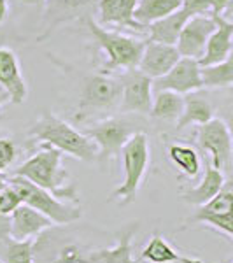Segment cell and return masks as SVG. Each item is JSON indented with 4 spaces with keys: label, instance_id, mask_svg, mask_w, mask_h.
<instances>
[{
    "label": "cell",
    "instance_id": "obj_1",
    "mask_svg": "<svg viewBox=\"0 0 233 263\" xmlns=\"http://www.w3.org/2000/svg\"><path fill=\"white\" fill-rule=\"evenodd\" d=\"M65 153L56 149L48 142L41 144V149L32 155L25 163H21L12 176H21L41 186L42 190L53 193L58 200L79 203L77 193L72 182H69V172L63 168L62 160Z\"/></svg>",
    "mask_w": 233,
    "mask_h": 263
},
{
    "label": "cell",
    "instance_id": "obj_2",
    "mask_svg": "<svg viewBox=\"0 0 233 263\" xmlns=\"http://www.w3.org/2000/svg\"><path fill=\"white\" fill-rule=\"evenodd\" d=\"M28 135L35 141L48 142L65 155H70L83 162L99 160V146L84 132L75 130L72 125L51 112L42 114L32 125Z\"/></svg>",
    "mask_w": 233,
    "mask_h": 263
},
{
    "label": "cell",
    "instance_id": "obj_3",
    "mask_svg": "<svg viewBox=\"0 0 233 263\" xmlns=\"http://www.w3.org/2000/svg\"><path fill=\"white\" fill-rule=\"evenodd\" d=\"M123 158V182L111 193V200H120L128 205L137 200L142 179L149 165V141L144 132H135L125 147L121 149Z\"/></svg>",
    "mask_w": 233,
    "mask_h": 263
},
{
    "label": "cell",
    "instance_id": "obj_4",
    "mask_svg": "<svg viewBox=\"0 0 233 263\" xmlns=\"http://www.w3.org/2000/svg\"><path fill=\"white\" fill-rule=\"evenodd\" d=\"M9 184L20 193L23 203L37 209L44 216H48L53 223L70 224L81 219L83 209L79 203L58 200L53 193L46 192L41 186L33 184L32 181L25 179V177H21V176H12L9 179Z\"/></svg>",
    "mask_w": 233,
    "mask_h": 263
},
{
    "label": "cell",
    "instance_id": "obj_5",
    "mask_svg": "<svg viewBox=\"0 0 233 263\" xmlns=\"http://www.w3.org/2000/svg\"><path fill=\"white\" fill-rule=\"evenodd\" d=\"M86 25L95 42L107 54V69H137L141 63L146 41H137L123 35L120 32L105 30L90 16L86 18Z\"/></svg>",
    "mask_w": 233,
    "mask_h": 263
},
{
    "label": "cell",
    "instance_id": "obj_6",
    "mask_svg": "<svg viewBox=\"0 0 233 263\" xmlns=\"http://www.w3.org/2000/svg\"><path fill=\"white\" fill-rule=\"evenodd\" d=\"M198 146L210 155V163L223 172L231 168L233 162V137L223 120L212 118L198 128Z\"/></svg>",
    "mask_w": 233,
    "mask_h": 263
},
{
    "label": "cell",
    "instance_id": "obj_7",
    "mask_svg": "<svg viewBox=\"0 0 233 263\" xmlns=\"http://www.w3.org/2000/svg\"><path fill=\"white\" fill-rule=\"evenodd\" d=\"M84 134L99 146V162H104L121 155V149L135 132L128 121H123L120 118H107L88 126Z\"/></svg>",
    "mask_w": 233,
    "mask_h": 263
},
{
    "label": "cell",
    "instance_id": "obj_8",
    "mask_svg": "<svg viewBox=\"0 0 233 263\" xmlns=\"http://www.w3.org/2000/svg\"><path fill=\"white\" fill-rule=\"evenodd\" d=\"M123 83L121 79L107 74H95L84 81L81 102V111H104L121 104Z\"/></svg>",
    "mask_w": 233,
    "mask_h": 263
},
{
    "label": "cell",
    "instance_id": "obj_9",
    "mask_svg": "<svg viewBox=\"0 0 233 263\" xmlns=\"http://www.w3.org/2000/svg\"><path fill=\"white\" fill-rule=\"evenodd\" d=\"M189 223L212 227L233 239V181L224 182L223 190L212 200L198 207Z\"/></svg>",
    "mask_w": 233,
    "mask_h": 263
},
{
    "label": "cell",
    "instance_id": "obj_10",
    "mask_svg": "<svg viewBox=\"0 0 233 263\" xmlns=\"http://www.w3.org/2000/svg\"><path fill=\"white\" fill-rule=\"evenodd\" d=\"M203 86L205 84H203L202 65L198 60L188 57H181V60L167 74L152 79V91L170 90L186 95L191 91H200Z\"/></svg>",
    "mask_w": 233,
    "mask_h": 263
},
{
    "label": "cell",
    "instance_id": "obj_11",
    "mask_svg": "<svg viewBox=\"0 0 233 263\" xmlns=\"http://www.w3.org/2000/svg\"><path fill=\"white\" fill-rule=\"evenodd\" d=\"M123 97H121V111L135 114H151L152 107V79L142 70L128 69L121 78Z\"/></svg>",
    "mask_w": 233,
    "mask_h": 263
},
{
    "label": "cell",
    "instance_id": "obj_12",
    "mask_svg": "<svg viewBox=\"0 0 233 263\" xmlns=\"http://www.w3.org/2000/svg\"><path fill=\"white\" fill-rule=\"evenodd\" d=\"M216 27L218 25H216L212 12L210 14L191 16V18L186 21L183 32L179 35V41L176 44L181 57L200 60L203 54H205L207 42H209V37L212 35Z\"/></svg>",
    "mask_w": 233,
    "mask_h": 263
},
{
    "label": "cell",
    "instance_id": "obj_13",
    "mask_svg": "<svg viewBox=\"0 0 233 263\" xmlns=\"http://www.w3.org/2000/svg\"><path fill=\"white\" fill-rule=\"evenodd\" d=\"M179 60L181 54L173 44L146 41L141 63H139V70H142L151 79H158L167 74Z\"/></svg>",
    "mask_w": 233,
    "mask_h": 263
},
{
    "label": "cell",
    "instance_id": "obj_14",
    "mask_svg": "<svg viewBox=\"0 0 233 263\" xmlns=\"http://www.w3.org/2000/svg\"><path fill=\"white\" fill-rule=\"evenodd\" d=\"M212 16L218 27L209 37L205 54L198 60L202 67L218 65V63L224 62L233 49V21L226 20L223 14H216V12H212Z\"/></svg>",
    "mask_w": 233,
    "mask_h": 263
},
{
    "label": "cell",
    "instance_id": "obj_15",
    "mask_svg": "<svg viewBox=\"0 0 233 263\" xmlns=\"http://www.w3.org/2000/svg\"><path fill=\"white\" fill-rule=\"evenodd\" d=\"M53 224L54 223L48 216H44L37 209L27 205V203H21L11 214V235L16 240L37 239L41 233L49 230Z\"/></svg>",
    "mask_w": 233,
    "mask_h": 263
},
{
    "label": "cell",
    "instance_id": "obj_16",
    "mask_svg": "<svg viewBox=\"0 0 233 263\" xmlns=\"http://www.w3.org/2000/svg\"><path fill=\"white\" fill-rule=\"evenodd\" d=\"M0 86L9 93L12 104H23L27 100V81L21 74L18 57L9 48H0Z\"/></svg>",
    "mask_w": 233,
    "mask_h": 263
},
{
    "label": "cell",
    "instance_id": "obj_17",
    "mask_svg": "<svg viewBox=\"0 0 233 263\" xmlns=\"http://www.w3.org/2000/svg\"><path fill=\"white\" fill-rule=\"evenodd\" d=\"M141 223H130L118 233V244L114 248L96 249L88 254V260L91 263H139L133 258L132 240L137 233Z\"/></svg>",
    "mask_w": 233,
    "mask_h": 263
},
{
    "label": "cell",
    "instance_id": "obj_18",
    "mask_svg": "<svg viewBox=\"0 0 233 263\" xmlns=\"http://www.w3.org/2000/svg\"><path fill=\"white\" fill-rule=\"evenodd\" d=\"M139 0H100L99 14L102 23H111L118 27L133 28V30L144 32L147 27L135 20V9Z\"/></svg>",
    "mask_w": 233,
    "mask_h": 263
},
{
    "label": "cell",
    "instance_id": "obj_19",
    "mask_svg": "<svg viewBox=\"0 0 233 263\" xmlns=\"http://www.w3.org/2000/svg\"><path fill=\"white\" fill-rule=\"evenodd\" d=\"M100 0H48L46 2V33L56 28L60 23L81 16L93 6H99Z\"/></svg>",
    "mask_w": 233,
    "mask_h": 263
},
{
    "label": "cell",
    "instance_id": "obj_20",
    "mask_svg": "<svg viewBox=\"0 0 233 263\" xmlns=\"http://www.w3.org/2000/svg\"><path fill=\"white\" fill-rule=\"evenodd\" d=\"M224 182H226V179H224L223 171L216 168L212 163H207L202 181L198 182L195 188L188 190V192H184L181 198H183L184 202L191 203V205H198V207H200V205H203V203L210 202L216 197V195L221 192Z\"/></svg>",
    "mask_w": 233,
    "mask_h": 263
},
{
    "label": "cell",
    "instance_id": "obj_21",
    "mask_svg": "<svg viewBox=\"0 0 233 263\" xmlns=\"http://www.w3.org/2000/svg\"><path fill=\"white\" fill-rule=\"evenodd\" d=\"M214 118V107L202 93L191 91L184 95V111L177 120V130H183L189 125H205Z\"/></svg>",
    "mask_w": 233,
    "mask_h": 263
},
{
    "label": "cell",
    "instance_id": "obj_22",
    "mask_svg": "<svg viewBox=\"0 0 233 263\" xmlns=\"http://www.w3.org/2000/svg\"><path fill=\"white\" fill-rule=\"evenodd\" d=\"M191 18V14H188L183 7L179 11L172 12L167 18H162L154 23H151L147 27L149 30V41H156V42H165V44H177L179 41V35L183 32L186 21Z\"/></svg>",
    "mask_w": 233,
    "mask_h": 263
},
{
    "label": "cell",
    "instance_id": "obj_23",
    "mask_svg": "<svg viewBox=\"0 0 233 263\" xmlns=\"http://www.w3.org/2000/svg\"><path fill=\"white\" fill-rule=\"evenodd\" d=\"M181 7H183V0H139L135 20L144 27H149L151 23L167 18Z\"/></svg>",
    "mask_w": 233,
    "mask_h": 263
},
{
    "label": "cell",
    "instance_id": "obj_24",
    "mask_svg": "<svg viewBox=\"0 0 233 263\" xmlns=\"http://www.w3.org/2000/svg\"><path fill=\"white\" fill-rule=\"evenodd\" d=\"M184 111V95L170 90L156 91L149 116L156 120H179Z\"/></svg>",
    "mask_w": 233,
    "mask_h": 263
},
{
    "label": "cell",
    "instance_id": "obj_25",
    "mask_svg": "<svg viewBox=\"0 0 233 263\" xmlns=\"http://www.w3.org/2000/svg\"><path fill=\"white\" fill-rule=\"evenodd\" d=\"M203 84L207 88H226L233 86V49L230 57L218 65L202 67Z\"/></svg>",
    "mask_w": 233,
    "mask_h": 263
},
{
    "label": "cell",
    "instance_id": "obj_26",
    "mask_svg": "<svg viewBox=\"0 0 233 263\" xmlns=\"http://www.w3.org/2000/svg\"><path fill=\"white\" fill-rule=\"evenodd\" d=\"M183 258H184L183 254L173 251L170 244L165 242V239L160 235H152L151 240L147 242V246L142 251V260H147L151 263H173V261L183 263Z\"/></svg>",
    "mask_w": 233,
    "mask_h": 263
},
{
    "label": "cell",
    "instance_id": "obj_27",
    "mask_svg": "<svg viewBox=\"0 0 233 263\" xmlns=\"http://www.w3.org/2000/svg\"><path fill=\"white\" fill-rule=\"evenodd\" d=\"M172 162L179 167V171L188 177H197L200 172V158L198 153L189 146H181V144H172L168 147Z\"/></svg>",
    "mask_w": 233,
    "mask_h": 263
},
{
    "label": "cell",
    "instance_id": "obj_28",
    "mask_svg": "<svg viewBox=\"0 0 233 263\" xmlns=\"http://www.w3.org/2000/svg\"><path fill=\"white\" fill-rule=\"evenodd\" d=\"M21 203H23V200H21L20 193L11 184H7L0 192V214L2 216H11Z\"/></svg>",
    "mask_w": 233,
    "mask_h": 263
},
{
    "label": "cell",
    "instance_id": "obj_29",
    "mask_svg": "<svg viewBox=\"0 0 233 263\" xmlns=\"http://www.w3.org/2000/svg\"><path fill=\"white\" fill-rule=\"evenodd\" d=\"M88 254H84L83 249L77 244H65L58 251V256L54 263H91L88 260Z\"/></svg>",
    "mask_w": 233,
    "mask_h": 263
},
{
    "label": "cell",
    "instance_id": "obj_30",
    "mask_svg": "<svg viewBox=\"0 0 233 263\" xmlns=\"http://www.w3.org/2000/svg\"><path fill=\"white\" fill-rule=\"evenodd\" d=\"M16 158L14 142L7 137H0V172H6Z\"/></svg>",
    "mask_w": 233,
    "mask_h": 263
},
{
    "label": "cell",
    "instance_id": "obj_31",
    "mask_svg": "<svg viewBox=\"0 0 233 263\" xmlns=\"http://www.w3.org/2000/svg\"><path fill=\"white\" fill-rule=\"evenodd\" d=\"M183 9L191 16L210 14L212 6H210V0H183Z\"/></svg>",
    "mask_w": 233,
    "mask_h": 263
},
{
    "label": "cell",
    "instance_id": "obj_32",
    "mask_svg": "<svg viewBox=\"0 0 233 263\" xmlns=\"http://www.w3.org/2000/svg\"><path fill=\"white\" fill-rule=\"evenodd\" d=\"M230 2H231V0H210L212 12H216V14H221V12L224 11V7H226Z\"/></svg>",
    "mask_w": 233,
    "mask_h": 263
},
{
    "label": "cell",
    "instance_id": "obj_33",
    "mask_svg": "<svg viewBox=\"0 0 233 263\" xmlns=\"http://www.w3.org/2000/svg\"><path fill=\"white\" fill-rule=\"evenodd\" d=\"M7 12H9V7H7V0H0V25L6 21Z\"/></svg>",
    "mask_w": 233,
    "mask_h": 263
},
{
    "label": "cell",
    "instance_id": "obj_34",
    "mask_svg": "<svg viewBox=\"0 0 233 263\" xmlns=\"http://www.w3.org/2000/svg\"><path fill=\"white\" fill-rule=\"evenodd\" d=\"M6 102H11V97H9V93L4 90L2 86H0V107H2Z\"/></svg>",
    "mask_w": 233,
    "mask_h": 263
},
{
    "label": "cell",
    "instance_id": "obj_35",
    "mask_svg": "<svg viewBox=\"0 0 233 263\" xmlns=\"http://www.w3.org/2000/svg\"><path fill=\"white\" fill-rule=\"evenodd\" d=\"M21 4H25V6H42V4H46L48 0H20Z\"/></svg>",
    "mask_w": 233,
    "mask_h": 263
},
{
    "label": "cell",
    "instance_id": "obj_36",
    "mask_svg": "<svg viewBox=\"0 0 233 263\" xmlns=\"http://www.w3.org/2000/svg\"><path fill=\"white\" fill-rule=\"evenodd\" d=\"M7 184H9V181H7V179H6V177H4V176H2V172H0V192H2V190H4V188H6V186H7Z\"/></svg>",
    "mask_w": 233,
    "mask_h": 263
},
{
    "label": "cell",
    "instance_id": "obj_37",
    "mask_svg": "<svg viewBox=\"0 0 233 263\" xmlns=\"http://www.w3.org/2000/svg\"><path fill=\"white\" fill-rule=\"evenodd\" d=\"M228 128H230V134H231V137H233V116H230V120H228Z\"/></svg>",
    "mask_w": 233,
    "mask_h": 263
},
{
    "label": "cell",
    "instance_id": "obj_38",
    "mask_svg": "<svg viewBox=\"0 0 233 263\" xmlns=\"http://www.w3.org/2000/svg\"><path fill=\"white\" fill-rule=\"evenodd\" d=\"M0 263H6V261H4V260H0Z\"/></svg>",
    "mask_w": 233,
    "mask_h": 263
},
{
    "label": "cell",
    "instance_id": "obj_39",
    "mask_svg": "<svg viewBox=\"0 0 233 263\" xmlns=\"http://www.w3.org/2000/svg\"><path fill=\"white\" fill-rule=\"evenodd\" d=\"M173 263H181V261H173Z\"/></svg>",
    "mask_w": 233,
    "mask_h": 263
}]
</instances>
